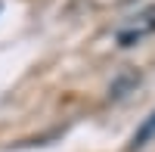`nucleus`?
I'll list each match as a JSON object with an SVG mask.
<instances>
[{
  "instance_id": "f257e3e1",
  "label": "nucleus",
  "mask_w": 155,
  "mask_h": 152,
  "mask_svg": "<svg viewBox=\"0 0 155 152\" xmlns=\"http://www.w3.org/2000/svg\"><path fill=\"white\" fill-rule=\"evenodd\" d=\"M155 137V112L143 121V127H140L137 134H134V140H130V149H140V146H146L149 140Z\"/></svg>"
}]
</instances>
